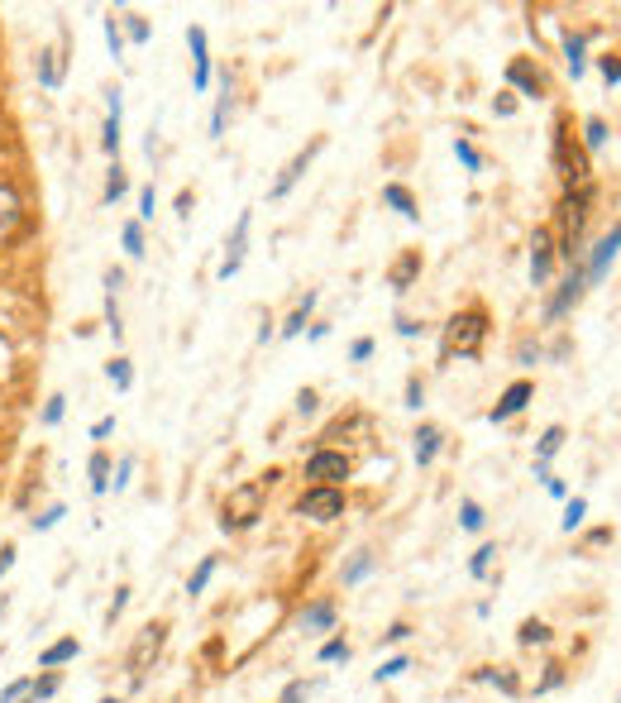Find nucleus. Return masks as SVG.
<instances>
[{"mask_svg":"<svg viewBox=\"0 0 621 703\" xmlns=\"http://www.w3.org/2000/svg\"><path fill=\"white\" fill-rule=\"evenodd\" d=\"M278 474H268V479H254V484H239L225 498V507H220V531H244V527H254L258 517H264V498H268V484Z\"/></svg>","mask_w":621,"mask_h":703,"instance_id":"f257e3e1","label":"nucleus"},{"mask_svg":"<svg viewBox=\"0 0 621 703\" xmlns=\"http://www.w3.org/2000/svg\"><path fill=\"white\" fill-rule=\"evenodd\" d=\"M483 340H488V316L483 311H459V316H449L445 321V335H440V354L445 360H474V354L483 350Z\"/></svg>","mask_w":621,"mask_h":703,"instance_id":"f03ea898","label":"nucleus"},{"mask_svg":"<svg viewBox=\"0 0 621 703\" xmlns=\"http://www.w3.org/2000/svg\"><path fill=\"white\" fill-rule=\"evenodd\" d=\"M588 201H592V187L588 182H578V191H569L564 197V264H578L583 258V220H588Z\"/></svg>","mask_w":621,"mask_h":703,"instance_id":"7ed1b4c3","label":"nucleus"},{"mask_svg":"<svg viewBox=\"0 0 621 703\" xmlns=\"http://www.w3.org/2000/svg\"><path fill=\"white\" fill-rule=\"evenodd\" d=\"M583 292H588V278H583V258H578V264H569V273H564L559 292L545 301V321H559V316H569Z\"/></svg>","mask_w":621,"mask_h":703,"instance_id":"20e7f679","label":"nucleus"},{"mask_svg":"<svg viewBox=\"0 0 621 703\" xmlns=\"http://www.w3.org/2000/svg\"><path fill=\"white\" fill-rule=\"evenodd\" d=\"M297 512L311 517V521H335V517H344V493L340 488H306L297 498Z\"/></svg>","mask_w":621,"mask_h":703,"instance_id":"39448f33","label":"nucleus"},{"mask_svg":"<svg viewBox=\"0 0 621 703\" xmlns=\"http://www.w3.org/2000/svg\"><path fill=\"white\" fill-rule=\"evenodd\" d=\"M621 254V225H612L602 234L598 244H592V254L583 258V278H588V287H598L602 278H607V268H612V258Z\"/></svg>","mask_w":621,"mask_h":703,"instance_id":"423d86ee","label":"nucleus"},{"mask_svg":"<svg viewBox=\"0 0 621 703\" xmlns=\"http://www.w3.org/2000/svg\"><path fill=\"white\" fill-rule=\"evenodd\" d=\"M306 479H315V488H335L340 479H349V460L340 450H315L306 460Z\"/></svg>","mask_w":621,"mask_h":703,"instance_id":"0eeeda50","label":"nucleus"},{"mask_svg":"<svg viewBox=\"0 0 621 703\" xmlns=\"http://www.w3.org/2000/svg\"><path fill=\"white\" fill-rule=\"evenodd\" d=\"M321 148H325V140H321V134H315V140H311L306 148H301V154H297L292 163H287V168H282V177H278V182H273V201H282L287 191H292V187L301 182V177H306V168L315 163V154H321Z\"/></svg>","mask_w":621,"mask_h":703,"instance_id":"6e6552de","label":"nucleus"},{"mask_svg":"<svg viewBox=\"0 0 621 703\" xmlns=\"http://www.w3.org/2000/svg\"><path fill=\"white\" fill-rule=\"evenodd\" d=\"M248 225H254V211H239V225H234V234H230V244H225V258H220V278H234L239 273V264H244V250H248Z\"/></svg>","mask_w":621,"mask_h":703,"instance_id":"1a4fd4ad","label":"nucleus"},{"mask_svg":"<svg viewBox=\"0 0 621 703\" xmlns=\"http://www.w3.org/2000/svg\"><path fill=\"white\" fill-rule=\"evenodd\" d=\"M187 44H191V63H197V72H191V87H197V91H211V48H206V30H201V24H191V30H187Z\"/></svg>","mask_w":621,"mask_h":703,"instance_id":"9d476101","label":"nucleus"},{"mask_svg":"<svg viewBox=\"0 0 621 703\" xmlns=\"http://www.w3.org/2000/svg\"><path fill=\"white\" fill-rule=\"evenodd\" d=\"M531 397H535V388H531V383H526V378H516V383H512V388H507L502 397H497V407L488 411V421H492V426H497V421H512V417H516V411H521V407H526V402H531Z\"/></svg>","mask_w":621,"mask_h":703,"instance_id":"9b49d317","label":"nucleus"},{"mask_svg":"<svg viewBox=\"0 0 621 703\" xmlns=\"http://www.w3.org/2000/svg\"><path fill=\"white\" fill-rule=\"evenodd\" d=\"M550 268H555V240H550V230H535L531 234V283L541 287L550 278Z\"/></svg>","mask_w":621,"mask_h":703,"instance_id":"f8f14e48","label":"nucleus"},{"mask_svg":"<svg viewBox=\"0 0 621 703\" xmlns=\"http://www.w3.org/2000/svg\"><path fill=\"white\" fill-rule=\"evenodd\" d=\"M163 637H168V627H163V623L144 627V637L134 641V651H130V670H134V674H144V670H148V660L163 651Z\"/></svg>","mask_w":621,"mask_h":703,"instance_id":"ddd939ff","label":"nucleus"},{"mask_svg":"<svg viewBox=\"0 0 621 703\" xmlns=\"http://www.w3.org/2000/svg\"><path fill=\"white\" fill-rule=\"evenodd\" d=\"M20 225H24V201L15 197V187L0 182V240H10Z\"/></svg>","mask_w":621,"mask_h":703,"instance_id":"4468645a","label":"nucleus"},{"mask_svg":"<svg viewBox=\"0 0 621 703\" xmlns=\"http://www.w3.org/2000/svg\"><path fill=\"white\" fill-rule=\"evenodd\" d=\"M559 445H564V426H545V436H541V445H535V479H550V460L559 454Z\"/></svg>","mask_w":621,"mask_h":703,"instance_id":"2eb2a0df","label":"nucleus"},{"mask_svg":"<svg viewBox=\"0 0 621 703\" xmlns=\"http://www.w3.org/2000/svg\"><path fill=\"white\" fill-rule=\"evenodd\" d=\"M105 106H110V115H105L101 148H105V154H120V110H124V96L120 91H105Z\"/></svg>","mask_w":621,"mask_h":703,"instance_id":"dca6fc26","label":"nucleus"},{"mask_svg":"<svg viewBox=\"0 0 621 703\" xmlns=\"http://www.w3.org/2000/svg\"><path fill=\"white\" fill-rule=\"evenodd\" d=\"M507 81H512V87H521L526 96H545V77L535 72V67H531L526 58H516L512 67H507Z\"/></svg>","mask_w":621,"mask_h":703,"instance_id":"f3484780","label":"nucleus"},{"mask_svg":"<svg viewBox=\"0 0 621 703\" xmlns=\"http://www.w3.org/2000/svg\"><path fill=\"white\" fill-rule=\"evenodd\" d=\"M564 63H569V77H574V81L588 72V58H583V34L564 30Z\"/></svg>","mask_w":621,"mask_h":703,"instance_id":"a211bd4d","label":"nucleus"},{"mask_svg":"<svg viewBox=\"0 0 621 703\" xmlns=\"http://www.w3.org/2000/svg\"><path fill=\"white\" fill-rule=\"evenodd\" d=\"M301 627H306V631H330V627H335V603H330V598L311 603V608L301 613Z\"/></svg>","mask_w":621,"mask_h":703,"instance_id":"6ab92c4d","label":"nucleus"},{"mask_svg":"<svg viewBox=\"0 0 621 703\" xmlns=\"http://www.w3.org/2000/svg\"><path fill=\"white\" fill-rule=\"evenodd\" d=\"M382 201H388L397 216H407V220H416V216H421V211H416V197H411L402 182H388V187H382Z\"/></svg>","mask_w":621,"mask_h":703,"instance_id":"aec40b11","label":"nucleus"},{"mask_svg":"<svg viewBox=\"0 0 621 703\" xmlns=\"http://www.w3.org/2000/svg\"><path fill=\"white\" fill-rule=\"evenodd\" d=\"M77 651H81L77 637H63V641H53L48 651L38 656V665H44V670H58V665H67V660H77Z\"/></svg>","mask_w":621,"mask_h":703,"instance_id":"412c9836","label":"nucleus"},{"mask_svg":"<svg viewBox=\"0 0 621 703\" xmlns=\"http://www.w3.org/2000/svg\"><path fill=\"white\" fill-rule=\"evenodd\" d=\"M38 81L53 91V87H63V53L58 48H44L38 53Z\"/></svg>","mask_w":621,"mask_h":703,"instance_id":"4be33fe9","label":"nucleus"},{"mask_svg":"<svg viewBox=\"0 0 621 703\" xmlns=\"http://www.w3.org/2000/svg\"><path fill=\"white\" fill-rule=\"evenodd\" d=\"M440 440H445V436H440V426H421V431H416V464L421 469L440 454Z\"/></svg>","mask_w":621,"mask_h":703,"instance_id":"5701e85b","label":"nucleus"},{"mask_svg":"<svg viewBox=\"0 0 621 703\" xmlns=\"http://www.w3.org/2000/svg\"><path fill=\"white\" fill-rule=\"evenodd\" d=\"M315 301H321V297H315V292H306V297L297 301V311L287 316V326H282V335H287V340H292V335H301V330H306V316H311V307H315Z\"/></svg>","mask_w":621,"mask_h":703,"instance_id":"b1692460","label":"nucleus"},{"mask_svg":"<svg viewBox=\"0 0 621 703\" xmlns=\"http://www.w3.org/2000/svg\"><path fill=\"white\" fill-rule=\"evenodd\" d=\"M105 378H110V383H115V388H120V393H130V388H134V364H130V360H124V354H115V360H110V364H105Z\"/></svg>","mask_w":621,"mask_h":703,"instance_id":"393cba45","label":"nucleus"},{"mask_svg":"<svg viewBox=\"0 0 621 703\" xmlns=\"http://www.w3.org/2000/svg\"><path fill=\"white\" fill-rule=\"evenodd\" d=\"M416 273H421V250H411V254L402 258V264L392 268V287H397V292H407V287H411V278H416Z\"/></svg>","mask_w":621,"mask_h":703,"instance_id":"a878e982","label":"nucleus"},{"mask_svg":"<svg viewBox=\"0 0 621 703\" xmlns=\"http://www.w3.org/2000/svg\"><path fill=\"white\" fill-rule=\"evenodd\" d=\"M87 474H91V493H96V498H101V493H110V460H105V454H101V450H96V454H91V464H87Z\"/></svg>","mask_w":621,"mask_h":703,"instance_id":"bb28decb","label":"nucleus"},{"mask_svg":"<svg viewBox=\"0 0 621 703\" xmlns=\"http://www.w3.org/2000/svg\"><path fill=\"white\" fill-rule=\"evenodd\" d=\"M120 244H124V254H130V258H144V225H139V220H124V225H120Z\"/></svg>","mask_w":621,"mask_h":703,"instance_id":"cd10ccee","label":"nucleus"},{"mask_svg":"<svg viewBox=\"0 0 621 703\" xmlns=\"http://www.w3.org/2000/svg\"><path fill=\"white\" fill-rule=\"evenodd\" d=\"M373 574V555L368 550H358V555L344 564V589H354V584H364V579Z\"/></svg>","mask_w":621,"mask_h":703,"instance_id":"c85d7f7f","label":"nucleus"},{"mask_svg":"<svg viewBox=\"0 0 621 703\" xmlns=\"http://www.w3.org/2000/svg\"><path fill=\"white\" fill-rule=\"evenodd\" d=\"M211 574H215V555H206V560L197 564V574L187 579V594H191V598H201V594H206V584H211Z\"/></svg>","mask_w":621,"mask_h":703,"instance_id":"c756f323","label":"nucleus"},{"mask_svg":"<svg viewBox=\"0 0 621 703\" xmlns=\"http://www.w3.org/2000/svg\"><path fill=\"white\" fill-rule=\"evenodd\" d=\"M124 191H130V177H124V168L115 163V168H110V177H105V206H115Z\"/></svg>","mask_w":621,"mask_h":703,"instance_id":"7c9ffc66","label":"nucleus"},{"mask_svg":"<svg viewBox=\"0 0 621 703\" xmlns=\"http://www.w3.org/2000/svg\"><path fill=\"white\" fill-rule=\"evenodd\" d=\"M583 144H588V154H598V148L607 144V125H602L598 115H588V120H583Z\"/></svg>","mask_w":621,"mask_h":703,"instance_id":"2f4dec72","label":"nucleus"},{"mask_svg":"<svg viewBox=\"0 0 621 703\" xmlns=\"http://www.w3.org/2000/svg\"><path fill=\"white\" fill-rule=\"evenodd\" d=\"M120 34H130L134 44H148V20L144 15H120Z\"/></svg>","mask_w":621,"mask_h":703,"instance_id":"473e14b6","label":"nucleus"},{"mask_svg":"<svg viewBox=\"0 0 621 703\" xmlns=\"http://www.w3.org/2000/svg\"><path fill=\"white\" fill-rule=\"evenodd\" d=\"M230 106H234V96L225 91L215 101V115H211V140H220V134H225V120H230Z\"/></svg>","mask_w":621,"mask_h":703,"instance_id":"72a5a7b5","label":"nucleus"},{"mask_svg":"<svg viewBox=\"0 0 621 703\" xmlns=\"http://www.w3.org/2000/svg\"><path fill=\"white\" fill-rule=\"evenodd\" d=\"M454 158H459L468 173H478V168H483V154H478V148L468 144V140H454Z\"/></svg>","mask_w":621,"mask_h":703,"instance_id":"f704fd0d","label":"nucleus"},{"mask_svg":"<svg viewBox=\"0 0 621 703\" xmlns=\"http://www.w3.org/2000/svg\"><path fill=\"white\" fill-rule=\"evenodd\" d=\"M492 555H497V546H478V550H474V560H468V574L483 579V574L492 570Z\"/></svg>","mask_w":621,"mask_h":703,"instance_id":"c9c22d12","label":"nucleus"},{"mask_svg":"<svg viewBox=\"0 0 621 703\" xmlns=\"http://www.w3.org/2000/svg\"><path fill=\"white\" fill-rule=\"evenodd\" d=\"M459 521H464V531H483V521H488V517H483V507H478L474 498H464V507H459Z\"/></svg>","mask_w":621,"mask_h":703,"instance_id":"e433bc0d","label":"nucleus"},{"mask_svg":"<svg viewBox=\"0 0 621 703\" xmlns=\"http://www.w3.org/2000/svg\"><path fill=\"white\" fill-rule=\"evenodd\" d=\"M545 641H550L545 623H535V617H531V623H521V646H545Z\"/></svg>","mask_w":621,"mask_h":703,"instance_id":"4c0bfd02","label":"nucleus"},{"mask_svg":"<svg viewBox=\"0 0 621 703\" xmlns=\"http://www.w3.org/2000/svg\"><path fill=\"white\" fill-rule=\"evenodd\" d=\"M583 517H588V503L574 498L569 507H564V531H578V527H583Z\"/></svg>","mask_w":621,"mask_h":703,"instance_id":"58836bf2","label":"nucleus"},{"mask_svg":"<svg viewBox=\"0 0 621 703\" xmlns=\"http://www.w3.org/2000/svg\"><path fill=\"white\" fill-rule=\"evenodd\" d=\"M478 680H488V684H497L502 694H516V680L507 670H478Z\"/></svg>","mask_w":621,"mask_h":703,"instance_id":"ea45409f","label":"nucleus"},{"mask_svg":"<svg viewBox=\"0 0 621 703\" xmlns=\"http://www.w3.org/2000/svg\"><path fill=\"white\" fill-rule=\"evenodd\" d=\"M311 694H315L311 680H292V684H287V694H282V703H306Z\"/></svg>","mask_w":621,"mask_h":703,"instance_id":"a19ab883","label":"nucleus"},{"mask_svg":"<svg viewBox=\"0 0 621 703\" xmlns=\"http://www.w3.org/2000/svg\"><path fill=\"white\" fill-rule=\"evenodd\" d=\"M63 411H67V397H63V393H53V397H48V407H44V426H58V421H63Z\"/></svg>","mask_w":621,"mask_h":703,"instance_id":"79ce46f5","label":"nucleus"},{"mask_svg":"<svg viewBox=\"0 0 621 703\" xmlns=\"http://www.w3.org/2000/svg\"><path fill=\"white\" fill-rule=\"evenodd\" d=\"M29 694H34V703L53 699V694H58V674H44V680H34V689H29Z\"/></svg>","mask_w":621,"mask_h":703,"instance_id":"37998d69","label":"nucleus"},{"mask_svg":"<svg viewBox=\"0 0 621 703\" xmlns=\"http://www.w3.org/2000/svg\"><path fill=\"white\" fill-rule=\"evenodd\" d=\"M63 517H67V507H48V512H38V517H34V531H53Z\"/></svg>","mask_w":621,"mask_h":703,"instance_id":"c03bdc74","label":"nucleus"},{"mask_svg":"<svg viewBox=\"0 0 621 703\" xmlns=\"http://www.w3.org/2000/svg\"><path fill=\"white\" fill-rule=\"evenodd\" d=\"M105 44H110V53H115V58L124 53V34H120V20H115V15L105 20Z\"/></svg>","mask_w":621,"mask_h":703,"instance_id":"a18cd8bd","label":"nucleus"},{"mask_svg":"<svg viewBox=\"0 0 621 703\" xmlns=\"http://www.w3.org/2000/svg\"><path fill=\"white\" fill-rule=\"evenodd\" d=\"M154 211H158V191L139 187V220H154Z\"/></svg>","mask_w":621,"mask_h":703,"instance_id":"49530a36","label":"nucleus"},{"mask_svg":"<svg viewBox=\"0 0 621 703\" xmlns=\"http://www.w3.org/2000/svg\"><path fill=\"white\" fill-rule=\"evenodd\" d=\"M402 670H407V656H392V660H382V670L373 674V680H378V684H382V680H397Z\"/></svg>","mask_w":621,"mask_h":703,"instance_id":"de8ad7c7","label":"nucleus"},{"mask_svg":"<svg viewBox=\"0 0 621 703\" xmlns=\"http://www.w3.org/2000/svg\"><path fill=\"white\" fill-rule=\"evenodd\" d=\"M321 660H349V646H344V637H330L321 646Z\"/></svg>","mask_w":621,"mask_h":703,"instance_id":"09e8293b","label":"nucleus"},{"mask_svg":"<svg viewBox=\"0 0 621 703\" xmlns=\"http://www.w3.org/2000/svg\"><path fill=\"white\" fill-rule=\"evenodd\" d=\"M34 689V680H15V684H5V694H0V703H20L24 694Z\"/></svg>","mask_w":621,"mask_h":703,"instance_id":"8fccbe9b","label":"nucleus"},{"mask_svg":"<svg viewBox=\"0 0 621 703\" xmlns=\"http://www.w3.org/2000/svg\"><path fill=\"white\" fill-rule=\"evenodd\" d=\"M315 407H321V397H315L311 388H301V393H297V417H311Z\"/></svg>","mask_w":621,"mask_h":703,"instance_id":"3c124183","label":"nucleus"},{"mask_svg":"<svg viewBox=\"0 0 621 703\" xmlns=\"http://www.w3.org/2000/svg\"><path fill=\"white\" fill-rule=\"evenodd\" d=\"M130 474H134V454H124V460L115 464V493L130 488Z\"/></svg>","mask_w":621,"mask_h":703,"instance_id":"603ef678","label":"nucleus"},{"mask_svg":"<svg viewBox=\"0 0 621 703\" xmlns=\"http://www.w3.org/2000/svg\"><path fill=\"white\" fill-rule=\"evenodd\" d=\"M598 67H602L607 87H617V81H621V58H598Z\"/></svg>","mask_w":621,"mask_h":703,"instance_id":"864d4df0","label":"nucleus"},{"mask_svg":"<svg viewBox=\"0 0 621 703\" xmlns=\"http://www.w3.org/2000/svg\"><path fill=\"white\" fill-rule=\"evenodd\" d=\"M124 603H130V589H115V598H110V608H105V623H115L124 613Z\"/></svg>","mask_w":621,"mask_h":703,"instance_id":"5fc2aeb1","label":"nucleus"},{"mask_svg":"<svg viewBox=\"0 0 621 703\" xmlns=\"http://www.w3.org/2000/svg\"><path fill=\"white\" fill-rule=\"evenodd\" d=\"M349 360H354V364H364V360H373V340H368V335H364V340H354Z\"/></svg>","mask_w":621,"mask_h":703,"instance_id":"6e6d98bb","label":"nucleus"},{"mask_svg":"<svg viewBox=\"0 0 621 703\" xmlns=\"http://www.w3.org/2000/svg\"><path fill=\"white\" fill-rule=\"evenodd\" d=\"M421 397H425V388H421V378L411 374L407 378V407H421Z\"/></svg>","mask_w":621,"mask_h":703,"instance_id":"4d7b16f0","label":"nucleus"},{"mask_svg":"<svg viewBox=\"0 0 621 703\" xmlns=\"http://www.w3.org/2000/svg\"><path fill=\"white\" fill-rule=\"evenodd\" d=\"M492 110H497V115H516V101H512V91H502V96H497V101H492Z\"/></svg>","mask_w":621,"mask_h":703,"instance_id":"13d9d810","label":"nucleus"},{"mask_svg":"<svg viewBox=\"0 0 621 703\" xmlns=\"http://www.w3.org/2000/svg\"><path fill=\"white\" fill-rule=\"evenodd\" d=\"M110 431H115V417H101V421L91 426V440H105Z\"/></svg>","mask_w":621,"mask_h":703,"instance_id":"bf43d9fd","label":"nucleus"},{"mask_svg":"<svg viewBox=\"0 0 621 703\" xmlns=\"http://www.w3.org/2000/svg\"><path fill=\"white\" fill-rule=\"evenodd\" d=\"M382 637H388V641H407V637H411V627H407V623H397V627L382 631Z\"/></svg>","mask_w":621,"mask_h":703,"instance_id":"052dcab7","label":"nucleus"},{"mask_svg":"<svg viewBox=\"0 0 621 703\" xmlns=\"http://www.w3.org/2000/svg\"><path fill=\"white\" fill-rule=\"evenodd\" d=\"M10 564H15V546H0V574H10Z\"/></svg>","mask_w":621,"mask_h":703,"instance_id":"680f3d73","label":"nucleus"},{"mask_svg":"<svg viewBox=\"0 0 621 703\" xmlns=\"http://www.w3.org/2000/svg\"><path fill=\"white\" fill-rule=\"evenodd\" d=\"M177 216H191V191H177Z\"/></svg>","mask_w":621,"mask_h":703,"instance_id":"e2e57ef3","label":"nucleus"},{"mask_svg":"<svg viewBox=\"0 0 621 703\" xmlns=\"http://www.w3.org/2000/svg\"><path fill=\"white\" fill-rule=\"evenodd\" d=\"M5 608H10V598H0V617H5Z\"/></svg>","mask_w":621,"mask_h":703,"instance_id":"0e129e2a","label":"nucleus"},{"mask_svg":"<svg viewBox=\"0 0 621 703\" xmlns=\"http://www.w3.org/2000/svg\"><path fill=\"white\" fill-rule=\"evenodd\" d=\"M101 703H115V699H101Z\"/></svg>","mask_w":621,"mask_h":703,"instance_id":"69168bd1","label":"nucleus"}]
</instances>
